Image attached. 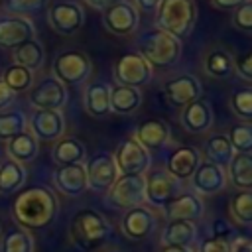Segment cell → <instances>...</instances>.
I'll return each instance as SVG.
<instances>
[{
  "mask_svg": "<svg viewBox=\"0 0 252 252\" xmlns=\"http://www.w3.org/2000/svg\"><path fill=\"white\" fill-rule=\"evenodd\" d=\"M59 213L55 193L43 185H33L18 193L12 205V217L22 228H45Z\"/></svg>",
  "mask_w": 252,
  "mask_h": 252,
  "instance_id": "6da1fadb",
  "label": "cell"
},
{
  "mask_svg": "<svg viewBox=\"0 0 252 252\" xmlns=\"http://www.w3.org/2000/svg\"><path fill=\"white\" fill-rule=\"evenodd\" d=\"M69 236L81 252H96L114 238V228L98 211L81 209L71 219Z\"/></svg>",
  "mask_w": 252,
  "mask_h": 252,
  "instance_id": "7a4b0ae2",
  "label": "cell"
},
{
  "mask_svg": "<svg viewBox=\"0 0 252 252\" xmlns=\"http://www.w3.org/2000/svg\"><path fill=\"white\" fill-rule=\"evenodd\" d=\"M158 28L173 35L175 39L187 37L197 20V6L195 0H161L158 6Z\"/></svg>",
  "mask_w": 252,
  "mask_h": 252,
  "instance_id": "3957f363",
  "label": "cell"
},
{
  "mask_svg": "<svg viewBox=\"0 0 252 252\" xmlns=\"http://www.w3.org/2000/svg\"><path fill=\"white\" fill-rule=\"evenodd\" d=\"M154 67H171L181 57V41L156 28L138 37V51Z\"/></svg>",
  "mask_w": 252,
  "mask_h": 252,
  "instance_id": "277c9868",
  "label": "cell"
},
{
  "mask_svg": "<svg viewBox=\"0 0 252 252\" xmlns=\"http://www.w3.org/2000/svg\"><path fill=\"white\" fill-rule=\"evenodd\" d=\"M53 77L61 83V85H81L89 79L91 71H93V63L89 59L87 53L77 51V49H69V51H61L51 65Z\"/></svg>",
  "mask_w": 252,
  "mask_h": 252,
  "instance_id": "5b68a950",
  "label": "cell"
},
{
  "mask_svg": "<svg viewBox=\"0 0 252 252\" xmlns=\"http://www.w3.org/2000/svg\"><path fill=\"white\" fill-rule=\"evenodd\" d=\"M106 203L118 211H128L144 203V175H118L106 191Z\"/></svg>",
  "mask_w": 252,
  "mask_h": 252,
  "instance_id": "8992f818",
  "label": "cell"
},
{
  "mask_svg": "<svg viewBox=\"0 0 252 252\" xmlns=\"http://www.w3.org/2000/svg\"><path fill=\"white\" fill-rule=\"evenodd\" d=\"M179 195V181L165 169H156L144 175V201L152 207L163 209Z\"/></svg>",
  "mask_w": 252,
  "mask_h": 252,
  "instance_id": "52a82bcc",
  "label": "cell"
},
{
  "mask_svg": "<svg viewBox=\"0 0 252 252\" xmlns=\"http://www.w3.org/2000/svg\"><path fill=\"white\" fill-rule=\"evenodd\" d=\"M114 79L120 87L140 89L152 81V65L140 53H124L114 63Z\"/></svg>",
  "mask_w": 252,
  "mask_h": 252,
  "instance_id": "ba28073f",
  "label": "cell"
},
{
  "mask_svg": "<svg viewBox=\"0 0 252 252\" xmlns=\"http://www.w3.org/2000/svg\"><path fill=\"white\" fill-rule=\"evenodd\" d=\"M116 169L120 175H144L150 169V152L144 150L134 138H126L118 144L112 154Z\"/></svg>",
  "mask_w": 252,
  "mask_h": 252,
  "instance_id": "9c48e42d",
  "label": "cell"
},
{
  "mask_svg": "<svg viewBox=\"0 0 252 252\" xmlns=\"http://www.w3.org/2000/svg\"><path fill=\"white\" fill-rule=\"evenodd\" d=\"M47 22L59 35H73L81 30L85 22V12L81 4L65 0V2H53L47 10Z\"/></svg>",
  "mask_w": 252,
  "mask_h": 252,
  "instance_id": "30bf717a",
  "label": "cell"
},
{
  "mask_svg": "<svg viewBox=\"0 0 252 252\" xmlns=\"http://www.w3.org/2000/svg\"><path fill=\"white\" fill-rule=\"evenodd\" d=\"M85 173H87V185L93 191H98V193H106L112 187V183L118 179V175H120L118 169H116L114 158L108 152L94 154L87 161Z\"/></svg>",
  "mask_w": 252,
  "mask_h": 252,
  "instance_id": "8fae6325",
  "label": "cell"
},
{
  "mask_svg": "<svg viewBox=\"0 0 252 252\" xmlns=\"http://www.w3.org/2000/svg\"><path fill=\"white\" fill-rule=\"evenodd\" d=\"M30 102L37 110H59L67 102V87L61 85L53 75L37 81L28 94Z\"/></svg>",
  "mask_w": 252,
  "mask_h": 252,
  "instance_id": "7c38bea8",
  "label": "cell"
},
{
  "mask_svg": "<svg viewBox=\"0 0 252 252\" xmlns=\"http://www.w3.org/2000/svg\"><path fill=\"white\" fill-rule=\"evenodd\" d=\"M102 24L114 35H128L140 24V12L128 0L116 2L102 10Z\"/></svg>",
  "mask_w": 252,
  "mask_h": 252,
  "instance_id": "4fadbf2b",
  "label": "cell"
},
{
  "mask_svg": "<svg viewBox=\"0 0 252 252\" xmlns=\"http://www.w3.org/2000/svg\"><path fill=\"white\" fill-rule=\"evenodd\" d=\"M158 226V217L152 213V209L140 205L134 209L124 211V217L120 220L122 234L130 240H144L148 238Z\"/></svg>",
  "mask_w": 252,
  "mask_h": 252,
  "instance_id": "5bb4252c",
  "label": "cell"
},
{
  "mask_svg": "<svg viewBox=\"0 0 252 252\" xmlns=\"http://www.w3.org/2000/svg\"><path fill=\"white\" fill-rule=\"evenodd\" d=\"M203 87L195 75H179L175 79H169L163 85V94L167 102L175 108H183L189 102L201 98Z\"/></svg>",
  "mask_w": 252,
  "mask_h": 252,
  "instance_id": "9a60e30c",
  "label": "cell"
},
{
  "mask_svg": "<svg viewBox=\"0 0 252 252\" xmlns=\"http://www.w3.org/2000/svg\"><path fill=\"white\" fill-rule=\"evenodd\" d=\"M30 128L37 142H55L65 132V118L59 110H35L30 118Z\"/></svg>",
  "mask_w": 252,
  "mask_h": 252,
  "instance_id": "2e32d148",
  "label": "cell"
},
{
  "mask_svg": "<svg viewBox=\"0 0 252 252\" xmlns=\"http://www.w3.org/2000/svg\"><path fill=\"white\" fill-rule=\"evenodd\" d=\"M195 195H217L226 187V171L211 161H201L191 175Z\"/></svg>",
  "mask_w": 252,
  "mask_h": 252,
  "instance_id": "e0dca14e",
  "label": "cell"
},
{
  "mask_svg": "<svg viewBox=\"0 0 252 252\" xmlns=\"http://www.w3.org/2000/svg\"><path fill=\"white\" fill-rule=\"evenodd\" d=\"M33 24L22 16H2L0 18V49H14L20 43L33 37Z\"/></svg>",
  "mask_w": 252,
  "mask_h": 252,
  "instance_id": "ac0fdd59",
  "label": "cell"
},
{
  "mask_svg": "<svg viewBox=\"0 0 252 252\" xmlns=\"http://www.w3.org/2000/svg\"><path fill=\"white\" fill-rule=\"evenodd\" d=\"M201 163V154L193 146H181L169 154L165 159V171L177 179V181H187L195 173V169Z\"/></svg>",
  "mask_w": 252,
  "mask_h": 252,
  "instance_id": "d6986e66",
  "label": "cell"
},
{
  "mask_svg": "<svg viewBox=\"0 0 252 252\" xmlns=\"http://www.w3.org/2000/svg\"><path fill=\"white\" fill-rule=\"evenodd\" d=\"M53 185L67 197H79L83 195L89 185H87V173L83 163L75 165H59L53 171Z\"/></svg>",
  "mask_w": 252,
  "mask_h": 252,
  "instance_id": "ffe728a7",
  "label": "cell"
},
{
  "mask_svg": "<svg viewBox=\"0 0 252 252\" xmlns=\"http://www.w3.org/2000/svg\"><path fill=\"white\" fill-rule=\"evenodd\" d=\"M169 126L161 118H148L140 122V126L134 132V140L144 148V150H161L169 142Z\"/></svg>",
  "mask_w": 252,
  "mask_h": 252,
  "instance_id": "44dd1931",
  "label": "cell"
},
{
  "mask_svg": "<svg viewBox=\"0 0 252 252\" xmlns=\"http://www.w3.org/2000/svg\"><path fill=\"white\" fill-rule=\"evenodd\" d=\"M181 124L191 134L207 132L213 124V106L207 98H197L183 106L181 110Z\"/></svg>",
  "mask_w": 252,
  "mask_h": 252,
  "instance_id": "7402d4cb",
  "label": "cell"
},
{
  "mask_svg": "<svg viewBox=\"0 0 252 252\" xmlns=\"http://www.w3.org/2000/svg\"><path fill=\"white\" fill-rule=\"evenodd\" d=\"M203 211H205V205L201 201L199 195L195 193H183V195H177L169 205L163 207V213L169 220H199L203 217Z\"/></svg>",
  "mask_w": 252,
  "mask_h": 252,
  "instance_id": "603a6c76",
  "label": "cell"
},
{
  "mask_svg": "<svg viewBox=\"0 0 252 252\" xmlns=\"http://www.w3.org/2000/svg\"><path fill=\"white\" fill-rule=\"evenodd\" d=\"M85 110L93 118L110 114V87L104 81H94L85 91Z\"/></svg>",
  "mask_w": 252,
  "mask_h": 252,
  "instance_id": "cb8c5ba5",
  "label": "cell"
},
{
  "mask_svg": "<svg viewBox=\"0 0 252 252\" xmlns=\"http://www.w3.org/2000/svg\"><path fill=\"white\" fill-rule=\"evenodd\" d=\"M197 240V224L191 220H169L161 232L163 246H183L191 248Z\"/></svg>",
  "mask_w": 252,
  "mask_h": 252,
  "instance_id": "d4e9b609",
  "label": "cell"
},
{
  "mask_svg": "<svg viewBox=\"0 0 252 252\" xmlns=\"http://www.w3.org/2000/svg\"><path fill=\"white\" fill-rule=\"evenodd\" d=\"M12 59H14V65H20L33 73L41 67L45 59V51H43V45L35 37H32L12 49Z\"/></svg>",
  "mask_w": 252,
  "mask_h": 252,
  "instance_id": "484cf974",
  "label": "cell"
},
{
  "mask_svg": "<svg viewBox=\"0 0 252 252\" xmlns=\"http://www.w3.org/2000/svg\"><path fill=\"white\" fill-rule=\"evenodd\" d=\"M142 104V93L140 89L132 87H120L116 85L110 89V112L116 114H132Z\"/></svg>",
  "mask_w": 252,
  "mask_h": 252,
  "instance_id": "4316f807",
  "label": "cell"
},
{
  "mask_svg": "<svg viewBox=\"0 0 252 252\" xmlns=\"http://www.w3.org/2000/svg\"><path fill=\"white\" fill-rule=\"evenodd\" d=\"M226 179L242 191H250L252 187V156L250 154H234L230 163L226 165Z\"/></svg>",
  "mask_w": 252,
  "mask_h": 252,
  "instance_id": "83f0119b",
  "label": "cell"
},
{
  "mask_svg": "<svg viewBox=\"0 0 252 252\" xmlns=\"http://www.w3.org/2000/svg\"><path fill=\"white\" fill-rule=\"evenodd\" d=\"M53 161L57 165H75L85 159V146L77 138H59L53 146Z\"/></svg>",
  "mask_w": 252,
  "mask_h": 252,
  "instance_id": "f1b7e54d",
  "label": "cell"
},
{
  "mask_svg": "<svg viewBox=\"0 0 252 252\" xmlns=\"http://www.w3.org/2000/svg\"><path fill=\"white\" fill-rule=\"evenodd\" d=\"M37 144H39V142L33 138L32 132H22L20 136H16V138H12V140L6 142V152H8V156H10L14 161H18V163H28V161L35 159L37 150H39Z\"/></svg>",
  "mask_w": 252,
  "mask_h": 252,
  "instance_id": "f546056e",
  "label": "cell"
},
{
  "mask_svg": "<svg viewBox=\"0 0 252 252\" xmlns=\"http://www.w3.org/2000/svg\"><path fill=\"white\" fill-rule=\"evenodd\" d=\"M26 183V169L22 163L8 159L0 165V195H14Z\"/></svg>",
  "mask_w": 252,
  "mask_h": 252,
  "instance_id": "4dcf8cb0",
  "label": "cell"
},
{
  "mask_svg": "<svg viewBox=\"0 0 252 252\" xmlns=\"http://www.w3.org/2000/svg\"><path fill=\"white\" fill-rule=\"evenodd\" d=\"M205 154H207V161L219 165V167H226L234 156V150L228 142V138L224 134H215L207 140L205 144Z\"/></svg>",
  "mask_w": 252,
  "mask_h": 252,
  "instance_id": "1f68e13d",
  "label": "cell"
},
{
  "mask_svg": "<svg viewBox=\"0 0 252 252\" xmlns=\"http://www.w3.org/2000/svg\"><path fill=\"white\" fill-rule=\"evenodd\" d=\"M33 250H35L33 236L26 228L14 226V228H8L4 232L0 252H33Z\"/></svg>",
  "mask_w": 252,
  "mask_h": 252,
  "instance_id": "d6a6232c",
  "label": "cell"
},
{
  "mask_svg": "<svg viewBox=\"0 0 252 252\" xmlns=\"http://www.w3.org/2000/svg\"><path fill=\"white\" fill-rule=\"evenodd\" d=\"M205 71H207L211 77H217V79L228 77V75H232V71H234V59L230 57V53H228L226 49L217 47V49H213V51L207 55Z\"/></svg>",
  "mask_w": 252,
  "mask_h": 252,
  "instance_id": "836d02e7",
  "label": "cell"
},
{
  "mask_svg": "<svg viewBox=\"0 0 252 252\" xmlns=\"http://www.w3.org/2000/svg\"><path fill=\"white\" fill-rule=\"evenodd\" d=\"M28 128V118L22 110H10V112H0V140L8 142Z\"/></svg>",
  "mask_w": 252,
  "mask_h": 252,
  "instance_id": "e575fe53",
  "label": "cell"
},
{
  "mask_svg": "<svg viewBox=\"0 0 252 252\" xmlns=\"http://www.w3.org/2000/svg\"><path fill=\"white\" fill-rule=\"evenodd\" d=\"M0 81L16 94V93H24V91L32 89V85H33V73L28 71V69H24V67H20V65H10V67L4 69V75H2Z\"/></svg>",
  "mask_w": 252,
  "mask_h": 252,
  "instance_id": "d590c367",
  "label": "cell"
},
{
  "mask_svg": "<svg viewBox=\"0 0 252 252\" xmlns=\"http://www.w3.org/2000/svg\"><path fill=\"white\" fill-rule=\"evenodd\" d=\"M230 215L242 226L252 224V193L250 191H238L230 199Z\"/></svg>",
  "mask_w": 252,
  "mask_h": 252,
  "instance_id": "8d00e7d4",
  "label": "cell"
},
{
  "mask_svg": "<svg viewBox=\"0 0 252 252\" xmlns=\"http://www.w3.org/2000/svg\"><path fill=\"white\" fill-rule=\"evenodd\" d=\"M226 138H228L234 154H250V150H252V126H250V122L232 126Z\"/></svg>",
  "mask_w": 252,
  "mask_h": 252,
  "instance_id": "74e56055",
  "label": "cell"
},
{
  "mask_svg": "<svg viewBox=\"0 0 252 252\" xmlns=\"http://www.w3.org/2000/svg\"><path fill=\"white\" fill-rule=\"evenodd\" d=\"M230 106L238 118L250 122V118H252V91L250 89L234 91V94L230 98Z\"/></svg>",
  "mask_w": 252,
  "mask_h": 252,
  "instance_id": "f35d334b",
  "label": "cell"
},
{
  "mask_svg": "<svg viewBox=\"0 0 252 252\" xmlns=\"http://www.w3.org/2000/svg\"><path fill=\"white\" fill-rule=\"evenodd\" d=\"M49 0H6V10L14 16H32L47 6Z\"/></svg>",
  "mask_w": 252,
  "mask_h": 252,
  "instance_id": "ab89813d",
  "label": "cell"
},
{
  "mask_svg": "<svg viewBox=\"0 0 252 252\" xmlns=\"http://www.w3.org/2000/svg\"><path fill=\"white\" fill-rule=\"evenodd\" d=\"M232 26L238 28L240 32H252V4L244 2L238 6L232 14Z\"/></svg>",
  "mask_w": 252,
  "mask_h": 252,
  "instance_id": "60d3db41",
  "label": "cell"
},
{
  "mask_svg": "<svg viewBox=\"0 0 252 252\" xmlns=\"http://www.w3.org/2000/svg\"><path fill=\"white\" fill-rule=\"evenodd\" d=\"M199 252H230V240L228 238H205L199 244Z\"/></svg>",
  "mask_w": 252,
  "mask_h": 252,
  "instance_id": "b9f144b4",
  "label": "cell"
},
{
  "mask_svg": "<svg viewBox=\"0 0 252 252\" xmlns=\"http://www.w3.org/2000/svg\"><path fill=\"white\" fill-rule=\"evenodd\" d=\"M234 69L238 71V75H240L242 79L250 81V79H252V55H250V53L240 55V57L234 61Z\"/></svg>",
  "mask_w": 252,
  "mask_h": 252,
  "instance_id": "7bdbcfd3",
  "label": "cell"
},
{
  "mask_svg": "<svg viewBox=\"0 0 252 252\" xmlns=\"http://www.w3.org/2000/svg\"><path fill=\"white\" fill-rule=\"evenodd\" d=\"M230 232H232V230H230V226H228L224 220L217 219V220L213 222V236H215V238H226Z\"/></svg>",
  "mask_w": 252,
  "mask_h": 252,
  "instance_id": "ee69618b",
  "label": "cell"
},
{
  "mask_svg": "<svg viewBox=\"0 0 252 252\" xmlns=\"http://www.w3.org/2000/svg\"><path fill=\"white\" fill-rule=\"evenodd\" d=\"M230 252H252V244H250L248 238L236 236V238L230 242Z\"/></svg>",
  "mask_w": 252,
  "mask_h": 252,
  "instance_id": "f6af8a7d",
  "label": "cell"
},
{
  "mask_svg": "<svg viewBox=\"0 0 252 252\" xmlns=\"http://www.w3.org/2000/svg\"><path fill=\"white\" fill-rule=\"evenodd\" d=\"M14 96H16V94H14V93H12V91H10V89L0 81V110H2V108H6L8 104H12Z\"/></svg>",
  "mask_w": 252,
  "mask_h": 252,
  "instance_id": "bcb514c9",
  "label": "cell"
},
{
  "mask_svg": "<svg viewBox=\"0 0 252 252\" xmlns=\"http://www.w3.org/2000/svg\"><path fill=\"white\" fill-rule=\"evenodd\" d=\"M159 2L161 0H134V6H136V10L140 12H156L158 10V6H159Z\"/></svg>",
  "mask_w": 252,
  "mask_h": 252,
  "instance_id": "7dc6e473",
  "label": "cell"
},
{
  "mask_svg": "<svg viewBox=\"0 0 252 252\" xmlns=\"http://www.w3.org/2000/svg\"><path fill=\"white\" fill-rule=\"evenodd\" d=\"M244 2H250V0H213L215 8H219V10H236Z\"/></svg>",
  "mask_w": 252,
  "mask_h": 252,
  "instance_id": "c3c4849f",
  "label": "cell"
},
{
  "mask_svg": "<svg viewBox=\"0 0 252 252\" xmlns=\"http://www.w3.org/2000/svg\"><path fill=\"white\" fill-rule=\"evenodd\" d=\"M116 2H122V0H87V4H89V6L98 8V10H104V8H108V6L116 4Z\"/></svg>",
  "mask_w": 252,
  "mask_h": 252,
  "instance_id": "681fc988",
  "label": "cell"
},
{
  "mask_svg": "<svg viewBox=\"0 0 252 252\" xmlns=\"http://www.w3.org/2000/svg\"><path fill=\"white\" fill-rule=\"evenodd\" d=\"M159 252H193L191 248H183V246H161Z\"/></svg>",
  "mask_w": 252,
  "mask_h": 252,
  "instance_id": "f907efd6",
  "label": "cell"
},
{
  "mask_svg": "<svg viewBox=\"0 0 252 252\" xmlns=\"http://www.w3.org/2000/svg\"><path fill=\"white\" fill-rule=\"evenodd\" d=\"M116 252H124V250H116Z\"/></svg>",
  "mask_w": 252,
  "mask_h": 252,
  "instance_id": "816d5d0a",
  "label": "cell"
}]
</instances>
